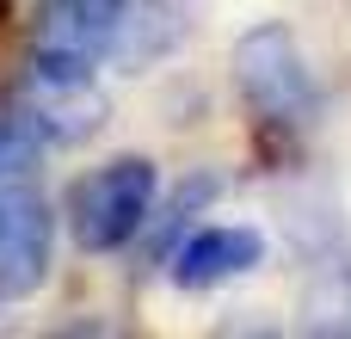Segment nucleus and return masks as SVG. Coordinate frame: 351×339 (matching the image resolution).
<instances>
[{
	"label": "nucleus",
	"mask_w": 351,
	"mask_h": 339,
	"mask_svg": "<svg viewBox=\"0 0 351 339\" xmlns=\"http://www.w3.org/2000/svg\"><path fill=\"white\" fill-rule=\"evenodd\" d=\"M234 86L247 99V111L265 130H308L321 111V86L308 74V56L296 43L290 25H253L234 43Z\"/></svg>",
	"instance_id": "obj_1"
},
{
	"label": "nucleus",
	"mask_w": 351,
	"mask_h": 339,
	"mask_svg": "<svg viewBox=\"0 0 351 339\" xmlns=\"http://www.w3.org/2000/svg\"><path fill=\"white\" fill-rule=\"evenodd\" d=\"M154 191H160V179H154V161H142V154H117V161L80 173L74 191H68V235H74V247L80 253L130 247L148 229V216H154Z\"/></svg>",
	"instance_id": "obj_2"
},
{
	"label": "nucleus",
	"mask_w": 351,
	"mask_h": 339,
	"mask_svg": "<svg viewBox=\"0 0 351 339\" xmlns=\"http://www.w3.org/2000/svg\"><path fill=\"white\" fill-rule=\"evenodd\" d=\"M12 117L37 136V142H56V148H80L105 130V93L93 80V68H49V62H31L19 93H12Z\"/></svg>",
	"instance_id": "obj_3"
},
{
	"label": "nucleus",
	"mask_w": 351,
	"mask_h": 339,
	"mask_svg": "<svg viewBox=\"0 0 351 339\" xmlns=\"http://www.w3.org/2000/svg\"><path fill=\"white\" fill-rule=\"evenodd\" d=\"M130 25V0H37L31 12V62L93 68L117 49Z\"/></svg>",
	"instance_id": "obj_4"
},
{
	"label": "nucleus",
	"mask_w": 351,
	"mask_h": 339,
	"mask_svg": "<svg viewBox=\"0 0 351 339\" xmlns=\"http://www.w3.org/2000/svg\"><path fill=\"white\" fill-rule=\"evenodd\" d=\"M56 253V216L31 185L0 191V303H25L43 290Z\"/></svg>",
	"instance_id": "obj_5"
},
{
	"label": "nucleus",
	"mask_w": 351,
	"mask_h": 339,
	"mask_svg": "<svg viewBox=\"0 0 351 339\" xmlns=\"http://www.w3.org/2000/svg\"><path fill=\"white\" fill-rule=\"evenodd\" d=\"M167 266H173L179 290H216V284H234L253 266H265V235L241 229V222H216V229H197L191 241H179Z\"/></svg>",
	"instance_id": "obj_6"
},
{
	"label": "nucleus",
	"mask_w": 351,
	"mask_h": 339,
	"mask_svg": "<svg viewBox=\"0 0 351 339\" xmlns=\"http://www.w3.org/2000/svg\"><path fill=\"white\" fill-rule=\"evenodd\" d=\"M302 327L308 334H346L351 339V266H327L308 296H302Z\"/></svg>",
	"instance_id": "obj_7"
},
{
	"label": "nucleus",
	"mask_w": 351,
	"mask_h": 339,
	"mask_svg": "<svg viewBox=\"0 0 351 339\" xmlns=\"http://www.w3.org/2000/svg\"><path fill=\"white\" fill-rule=\"evenodd\" d=\"M37 148H43V142H37L19 117H0V191H6V185H25V173L37 167Z\"/></svg>",
	"instance_id": "obj_8"
}]
</instances>
